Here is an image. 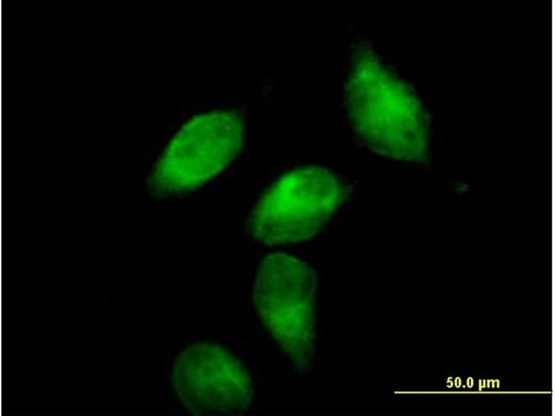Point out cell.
<instances>
[{"instance_id": "cell-1", "label": "cell", "mask_w": 555, "mask_h": 416, "mask_svg": "<svg viewBox=\"0 0 555 416\" xmlns=\"http://www.w3.org/2000/svg\"><path fill=\"white\" fill-rule=\"evenodd\" d=\"M346 94L354 129L367 147L396 159L426 158L427 123L420 102L367 45L355 51Z\"/></svg>"}, {"instance_id": "cell-2", "label": "cell", "mask_w": 555, "mask_h": 416, "mask_svg": "<svg viewBox=\"0 0 555 416\" xmlns=\"http://www.w3.org/2000/svg\"><path fill=\"white\" fill-rule=\"evenodd\" d=\"M315 272L284 253L266 256L257 271L253 301L263 323L300 371L311 364L314 351Z\"/></svg>"}, {"instance_id": "cell-3", "label": "cell", "mask_w": 555, "mask_h": 416, "mask_svg": "<svg viewBox=\"0 0 555 416\" xmlns=\"http://www.w3.org/2000/svg\"><path fill=\"white\" fill-rule=\"evenodd\" d=\"M346 196L345 186L327 169L293 170L260 199L251 216V232L268 245L306 241L320 231Z\"/></svg>"}, {"instance_id": "cell-4", "label": "cell", "mask_w": 555, "mask_h": 416, "mask_svg": "<svg viewBox=\"0 0 555 416\" xmlns=\"http://www.w3.org/2000/svg\"><path fill=\"white\" fill-rule=\"evenodd\" d=\"M244 141V123L232 111L195 116L172 139L150 180L158 194L194 189L225 168L238 155Z\"/></svg>"}, {"instance_id": "cell-5", "label": "cell", "mask_w": 555, "mask_h": 416, "mask_svg": "<svg viewBox=\"0 0 555 416\" xmlns=\"http://www.w3.org/2000/svg\"><path fill=\"white\" fill-rule=\"evenodd\" d=\"M175 392L194 415H239L253 397L250 376L242 363L221 346L197 343L177 357L172 372Z\"/></svg>"}]
</instances>
